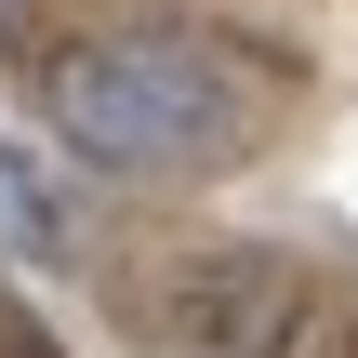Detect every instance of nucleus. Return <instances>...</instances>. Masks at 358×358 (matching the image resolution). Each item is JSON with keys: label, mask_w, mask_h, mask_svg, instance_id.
Instances as JSON below:
<instances>
[{"label": "nucleus", "mask_w": 358, "mask_h": 358, "mask_svg": "<svg viewBox=\"0 0 358 358\" xmlns=\"http://www.w3.org/2000/svg\"><path fill=\"white\" fill-rule=\"evenodd\" d=\"M40 106L93 173H199L239 133V53L213 27H106V40L53 53Z\"/></svg>", "instance_id": "obj_1"}, {"label": "nucleus", "mask_w": 358, "mask_h": 358, "mask_svg": "<svg viewBox=\"0 0 358 358\" xmlns=\"http://www.w3.org/2000/svg\"><path fill=\"white\" fill-rule=\"evenodd\" d=\"M0 239H13V252H40V266L66 252V226H53V186H40L27 159H0Z\"/></svg>", "instance_id": "obj_2"}]
</instances>
